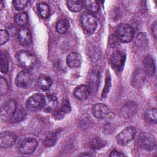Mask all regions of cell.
<instances>
[{"label": "cell", "instance_id": "1", "mask_svg": "<svg viewBox=\"0 0 157 157\" xmlns=\"http://www.w3.org/2000/svg\"><path fill=\"white\" fill-rule=\"evenodd\" d=\"M16 58L18 64L28 71L33 69L37 63L36 56L26 50L18 51L16 54Z\"/></svg>", "mask_w": 157, "mask_h": 157}, {"label": "cell", "instance_id": "2", "mask_svg": "<svg viewBox=\"0 0 157 157\" xmlns=\"http://www.w3.org/2000/svg\"><path fill=\"white\" fill-rule=\"evenodd\" d=\"M135 31L132 26L128 24L121 23L119 25L116 29L117 39L123 43H128L132 40Z\"/></svg>", "mask_w": 157, "mask_h": 157}, {"label": "cell", "instance_id": "3", "mask_svg": "<svg viewBox=\"0 0 157 157\" xmlns=\"http://www.w3.org/2000/svg\"><path fill=\"white\" fill-rule=\"evenodd\" d=\"M37 140L33 137H26L21 139L17 146L18 151L22 155H30L36 149Z\"/></svg>", "mask_w": 157, "mask_h": 157}, {"label": "cell", "instance_id": "4", "mask_svg": "<svg viewBox=\"0 0 157 157\" xmlns=\"http://www.w3.org/2000/svg\"><path fill=\"white\" fill-rule=\"evenodd\" d=\"M137 144L142 149L147 151H151L156 147V140L153 135L146 132H142L139 135Z\"/></svg>", "mask_w": 157, "mask_h": 157}, {"label": "cell", "instance_id": "5", "mask_svg": "<svg viewBox=\"0 0 157 157\" xmlns=\"http://www.w3.org/2000/svg\"><path fill=\"white\" fill-rule=\"evenodd\" d=\"M136 134V129L133 126H128L121 131L117 136V143L120 145H125L130 143Z\"/></svg>", "mask_w": 157, "mask_h": 157}, {"label": "cell", "instance_id": "6", "mask_svg": "<svg viewBox=\"0 0 157 157\" xmlns=\"http://www.w3.org/2000/svg\"><path fill=\"white\" fill-rule=\"evenodd\" d=\"M45 97L40 93L31 95L26 101V107L30 111H36L43 108Z\"/></svg>", "mask_w": 157, "mask_h": 157}, {"label": "cell", "instance_id": "7", "mask_svg": "<svg viewBox=\"0 0 157 157\" xmlns=\"http://www.w3.org/2000/svg\"><path fill=\"white\" fill-rule=\"evenodd\" d=\"M80 22L85 30L90 33H93L98 25L96 17L89 13H85L81 15Z\"/></svg>", "mask_w": 157, "mask_h": 157}, {"label": "cell", "instance_id": "8", "mask_svg": "<svg viewBox=\"0 0 157 157\" xmlns=\"http://www.w3.org/2000/svg\"><path fill=\"white\" fill-rule=\"evenodd\" d=\"M33 76L31 72L28 70H23L18 72L15 78L16 85L21 88H26L32 83Z\"/></svg>", "mask_w": 157, "mask_h": 157}, {"label": "cell", "instance_id": "9", "mask_svg": "<svg viewBox=\"0 0 157 157\" xmlns=\"http://www.w3.org/2000/svg\"><path fill=\"white\" fill-rule=\"evenodd\" d=\"M16 110V102L13 99H9L2 106L1 110V117L2 119L10 120Z\"/></svg>", "mask_w": 157, "mask_h": 157}, {"label": "cell", "instance_id": "10", "mask_svg": "<svg viewBox=\"0 0 157 157\" xmlns=\"http://www.w3.org/2000/svg\"><path fill=\"white\" fill-rule=\"evenodd\" d=\"M125 61V55L119 50H115L110 57V62L112 66L117 71L123 69Z\"/></svg>", "mask_w": 157, "mask_h": 157}, {"label": "cell", "instance_id": "11", "mask_svg": "<svg viewBox=\"0 0 157 157\" xmlns=\"http://www.w3.org/2000/svg\"><path fill=\"white\" fill-rule=\"evenodd\" d=\"M16 135L10 131L2 132L0 134V147L2 148L11 147L16 142Z\"/></svg>", "mask_w": 157, "mask_h": 157}, {"label": "cell", "instance_id": "12", "mask_svg": "<svg viewBox=\"0 0 157 157\" xmlns=\"http://www.w3.org/2000/svg\"><path fill=\"white\" fill-rule=\"evenodd\" d=\"M110 112L109 108L106 105L102 103L96 104L92 107L93 115L96 118H104L109 115Z\"/></svg>", "mask_w": 157, "mask_h": 157}, {"label": "cell", "instance_id": "13", "mask_svg": "<svg viewBox=\"0 0 157 157\" xmlns=\"http://www.w3.org/2000/svg\"><path fill=\"white\" fill-rule=\"evenodd\" d=\"M100 74L98 68H93L89 74L88 81H89V87L91 90V91L95 92L96 91L99 82Z\"/></svg>", "mask_w": 157, "mask_h": 157}, {"label": "cell", "instance_id": "14", "mask_svg": "<svg viewBox=\"0 0 157 157\" xmlns=\"http://www.w3.org/2000/svg\"><path fill=\"white\" fill-rule=\"evenodd\" d=\"M58 105V99L56 96L52 94L47 95L45 97L44 104L43 109L44 111L47 112L55 111Z\"/></svg>", "mask_w": 157, "mask_h": 157}, {"label": "cell", "instance_id": "15", "mask_svg": "<svg viewBox=\"0 0 157 157\" xmlns=\"http://www.w3.org/2000/svg\"><path fill=\"white\" fill-rule=\"evenodd\" d=\"M71 107L68 101H65L62 103L59 109H56L53 112L52 116L54 119L56 120H60L64 118V117L70 112Z\"/></svg>", "mask_w": 157, "mask_h": 157}, {"label": "cell", "instance_id": "16", "mask_svg": "<svg viewBox=\"0 0 157 157\" xmlns=\"http://www.w3.org/2000/svg\"><path fill=\"white\" fill-rule=\"evenodd\" d=\"M91 93V90L88 85H80L77 86L74 90V95L78 99L83 101L87 99Z\"/></svg>", "mask_w": 157, "mask_h": 157}, {"label": "cell", "instance_id": "17", "mask_svg": "<svg viewBox=\"0 0 157 157\" xmlns=\"http://www.w3.org/2000/svg\"><path fill=\"white\" fill-rule=\"evenodd\" d=\"M137 105L134 102H128L123 105L121 109V114L125 118H129L133 116L137 111Z\"/></svg>", "mask_w": 157, "mask_h": 157}, {"label": "cell", "instance_id": "18", "mask_svg": "<svg viewBox=\"0 0 157 157\" xmlns=\"http://www.w3.org/2000/svg\"><path fill=\"white\" fill-rule=\"evenodd\" d=\"M18 38L19 42L23 45H28L31 42V34L28 28L21 27L18 33Z\"/></svg>", "mask_w": 157, "mask_h": 157}, {"label": "cell", "instance_id": "19", "mask_svg": "<svg viewBox=\"0 0 157 157\" xmlns=\"http://www.w3.org/2000/svg\"><path fill=\"white\" fill-rule=\"evenodd\" d=\"M82 63V57L78 53L71 52L66 57V63L71 68L78 67Z\"/></svg>", "mask_w": 157, "mask_h": 157}, {"label": "cell", "instance_id": "20", "mask_svg": "<svg viewBox=\"0 0 157 157\" xmlns=\"http://www.w3.org/2000/svg\"><path fill=\"white\" fill-rule=\"evenodd\" d=\"M146 73L142 69H137L136 70L132 77L131 80V84L134 87L137 88L140 86L143 83L145 79V74Z\"/></svg>", "mask_w": 157, "mask_h": 157}, {"label": "cell", "instance_id": "21", "mask_svg": "<svg viewBox=\"0 0 157 157\" xmlns=\"http://www.w3.org/2000/svg\"><path fill=\"white\" fill-rule=\"evenodd\" d=\"M145 67V72L148 75H152L155 71V66L152 57L150 55H147L144 59Z\"/></svg>", "mask_w": 157, "mask_h": 157}, {"label": "cell", "instance_id": "22", "mask_svg": "<svg viewBox=\"0 0 157 157\" xmlns=\"http://www.w3.org/2000/svg\"><path fill=\"white\" fill-rule=\"evenodd\" d=\"M37 85L38 87L42 90H48L52 85V80L45 75L40 76L37 81Z\"/></svg>", "mask_w": 157, "mask_h": 157}, {"label": "cell", "instance_id": "23", "mask_svg": "<svg viewBox=\"0 0 157 157\" xmlns=\"http://www.w3.org/2000/svg\"><path fill=\"white\" fill-rule=\"evenodd\" d=\"M26 117V110L21 107L18 108V109L16 110L13 115H12V118L9 120L10 122L14 123H18L23 120Z\"/></svg>", "mask_w": 157, "mask_h": 157}, {"label": "cell", "instance_id": "24", "mask_svg": "<svg viewBox=\"0 0 157 157\" xmlns=\"http://www.w3.org/2000/svg\"><path fill=\"white\" fill-rule=\"evenodd\" d=\"M144 118L145 121L148 123L156 124L157 121L156 109L155 108L148 109L145 113Z\"/></svg>", "mask_w": 157, "mask_h": 157}, {"label": "cell", "instance_id": "25", "mask_svg": "<svg viewBox=\"0 0 157 157\" xmlns=\"http://www.w3.org/2000/svg\"><path fill=\"white\" fill-rule=\"evenodd\" d=\"M15 23L21 27H25L28 23V15L25 12H19L17 13L14 17Z\"/></svg>", "mask_w": 157, "mask_h": 157}, {"label": "cell", "instance_id": "26", "mask_svg": "<svg viewBox=\"0 0 157 157\" xmlns=\"http://www.w3.org/2000/svg\"><path fill=\"white\" fill-rule=\"evenodd\" d=\"M69 23L66 19H61L58 20L56 24V29L58 33L64 34L66 33L69 29Z\"/></svg>", "mask_w": 157, "mask_h": 157}, {"label": "cell", "instance_id": "27", "mask_svg": "<svg viewBox=\"0 0 157 157\" xmlns=\"http://www.w3.org/2000/svg\"><path fill=\"white\" fill-rule=\"evenodd\" d=\"M83 2L82 1H67V6L69 10L73 12H80L83 7Z\"/></svg>", "mask_w": 157, "mask_h": 157}, {"label": "cell", "instance_id": "28", "mask_svg": "<svg viewBox=\"0 0 157 157\" xmlns=\"http://www.w3.org/2000/svg\"><path fill=\"white\" fill-rule=\"evenodd\" d=\"M9 70V59L7 54L3 50L1 52V72L7 73Z\"/></svg>", "mask_w": 157, "mask_h": 157}, {"label": "cell", "instance_id": "29", "mask_svg": "<svg viewBox=\"0 0 157 157\" xmlns=\"http://www.w3.org/2000/svg\"><path fill=\"white\" fill-rule=\"evenodd\" d=\"M37 10L39 15L42 18H47L50 15V8L48 6L44 3L40 2L37 4Z\"/></svg>", "mask_w": 157, "mask_h": 157}, {"label": "cell", "instance_id": "30", "mask_svg": "<svg viewBox=\"0 0 157 157\" xmlns=\"http://www.w3.org/2000/svg\"><path fill=\"white\" fill-rule=\"evenodd\" d=\"M86 8L93 13H96L99 10V3L98 1L95 0H88L84 1L83 2Z\"/></svg>", "mask_w": 157, "mask_h": 157}, {"label": "cell", "instance_id": "31", "mask_svg": "<svg viewBox=\"0 0 157 157\" xmlns=\"http://www.w3.org/2000/svg\"><path fill=\"white\" fill-rule=\"evenodd\" d=\"M135 43L138 47L144 48L146 47L148 44V39L146 34L144 33H139L136 37Z\"/></svg>", "mask_w": 157, "mask_h": 157}, {"label": "cell", "instance_id": "32", "mask_svg": "<svg viewBox=\"0 0 157 157\" xmlns=\"http://www.w3.org/2000/svg\"><path fill=\"white\" fill-rule=\"evenodd\" d=\"M105 145V142L99 137L93 139L90 142V146L91 148L98 150L102 148Z\"/></svg>", "mask_w": 157, "mask_h": 157}, {"label": "cell", "instance_id": "33", "mask_svg": "<svg viewBox=\"0 0 157 157\" xmlns=\"http://www.w3.org/2000/svg\"><path fill=\"white\" fill-rule=\"evenodd\" d=\"M28 2V1L26 0H15L12 1L13 7L17 10H22L24 9L26 7Z\"/></svg>", "mask_w": 157, "mask_h": 157}, {"label": "cell", "instance_id": "34", "mask_svg": "<svg viewBox=\"0 0 157 157\" xmlns=\"http://www.w3.org/2000/svg\"><path fill=\"white\" fill-rule=\"evenodd\" d=\"M9 89V85L7 83V80L3 78L2 77H1L0 78V93L1 96L6 94Z\"/></svg>", "mask_w": 157, "mask_h": 157}, {"label": "cell", "instance_id": "35", "mask_svg": "<svg viewBox=\"0 0 157 157\" xmlns=\"http://www.w3.org/2000/svg\"><path fill=\"white\" fill-rule=\"evenodd\" d=\"M57 140V136L56 134H52L47 136L44 140V144L47 147H51L55 144Z\"/></svg>", "mask_w": 157, "mask_h": 157}, {"label": "cell", "instance_id": "36", "mask_svg": "<svg viewBox=\"0 0 157 157\" xmlns=\"http://www.w3.org/2000/svg\"><path fill=\"white\" fill-rule=\"evenodd\" d=\"M9 39V34L6 29H1L0 31V44H6Z\"/></svg>", "mask_w": 157, "mask_h": 157}, {"label": "cell", "instance_id": "37", "mask_svg": "<svg viewBox=\"0 0 157 157\" xmlns=\"http://www.w3.org/2000/svg\"><path fill=\"white\" fill-rule=\"evenodd\" d=\"M110 77H107L106 78V80H105V86H104V88L102 91V97L103 98H105L107 96V94H108L109 91V90H110V85H111V83H110Z\"/></svg>", "mask_w": 157, "mask_h": 157}, {"label": "cell", "instance_id": "38", "mask_svg": "<svg viewBox=\"0 0 157 157\" xmlns=\"http://www.w3.org/2000/svg\"><path fill=\"white\" fill-rule=\"evenodd\" d=\"M109 156L110 157H121V156H124L125 155L123 153H122L116 150H114L110 152Z\"/></svg>", "mask_w": 157, "mask_h": 157}, {"label": "cell", "instance_id": "39", "mask_svg": "<svg viewBox=\"0 0 157 157\" xmlns=\"http://www.w3.org/2000/svg\"><path fill=\"white\" fill-rule=\"evenodd\" d=\"M152 33L155 36V37H156V21L155 20L152 25Z\"/></svg>", "mask_w": 157, "mask_h": 157}, {"label": "cell", "instance_id": "40", "mask_svg": "<svg viewBox=\"0 0 157 157\" xmlns=\"http://www.w3.org/2000/svg\"><path fill=\"white\" fill-rule=\"evenodd\" d=\"M79 156H92L91 154H90V153L88 152H86V153H81L79 155Z\"/></svg>", "mask_w": 157, "mask_h": 157}]
</instances>
